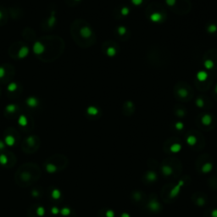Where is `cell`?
Listing matches in <instances>:
<instances>
[{
	"label": "cell",
	"mask_w": 217,
	"mask_h": 217,
	"mask_svg": "<svg viewBox=\"0 0 217 217\" xmlns=\"http://www.w3.org/2000/svg\"><path fill=\"white\" fill-rule=\"evenodd\" d=\"M70 33L76 44L82 48L92 47L96 43L97 36L91 25L82 19H77L70 26Z\"/></svg>",
	"instance_id": "cell-1"
},
{
	"label": "cell",
	"mask_w": 217,
	"mask_h": 217,
	"mask_svg": "<svg viewBox=\"0 0 217 217\" xmlns=\"http://www.w3.org/2000/svg\"><path fill=\"white\" fill-rule=\"evenodd\" d=\"M146 62L154 68H163L168 66L171 60V54L167 48L160 44H152L145 54Z\"/></svg>",
	"instance_id": "cell-2"
},
{
	"label": "cell",
	"mask_w": 217,
	"mask_h": 217,
	"mask_svg": "<svg viewBox=\"0 0 217 217\" xmlns=\"http://www.w3.org/2000/svg\"><path fill=\"white\" fill-rule=\"evenodd\" d=\"M40 170L34 164H26L18 170L15 175L16 183L21 187L31 185L40 176Z\"/></svg>",
	"instance_id": "cell-3"
},
{
	"label": "cell",
	"mask_w": 217,
	"mask_h": 217,
	"mask_svg": "<svg viewBox=\"0 0 217 217\" xmlns=\"http://www.w3.org/2000/svg\"><path fill=\"white\" fill-rule=\"evenodd\" d=\"M167 15L166 8L156 2L148 4L145 9V16L153 24H164L167 20Z\"/></svg>",
	"instance_id": "cell-4"
},
{
	"label": "cell",
	"mask_w": 217,
	"mask_h": 217,
	"mask_svg": "<svg viewBox=\"0 0 217 217\" xmlns=\"http://www.w3.org/2000/svg\"><path fill=\"white\" fill-rule=\"evenodd\" d=\"M173 97L180 103H187L193 99V87L188 82L180 81L173 86Z\"/></svg>",
	"instance_id": "cell-5"
},
{
	"label": "cell",
	"mask_w": 217,
	"mask_h": 217,
	"mask_svg": "<svg viewBox=\"0 0 217 217\" xmlns=\"http://www.w3.org/2000/svg\"><path fill=\"white\" fill-rule=\"evenodd\" d=\"M215 78V73L206 70H202L197 73L194 77L193 82L198 91L201 93H205L210 89L213 85Z\"/></svg>",
	"instance_id": "cell-6"
},
{
	"label": "cell",
	"mask_w": 217,
	"mask_h": 217,
	"mask_svg": "<svg viewBox=\"0 0 217 217\" xmlns=\"http://www.w3.org/2000/svg\"><path fill=\"white\" fill-rule=\"evenodd\" d=\"M165 2L170 10L179 16L188 14L193 9L190 0H165Z\"/></svg>",
	"instance_id": "cell-7"
},
{
	"label": "cell",
	"mask_w": 217,
	"mask_h": 217,
	"mask_svg": "<svg viewBox=\"0 0 217 217\" xmlns=\"http://www.w3.org/2000/svg\"><path fill=\"white\" fill-rule=\"evenodd\" d=\"M195 121L199 127L204 130H210L216 125V117L208 111H203L198 114Z\"/></svg>",
	"instance_id": "cell-8"
},
{
	"label": "cell",
	"mask_w": 217,
	"mask_h": 217,
	"mask_svg": "<svg viewBox=\"0 0 217 217\" xmlns=\"http://www.w3.org/2000/svg\"><path fill=\"white\" fill-rule=\"evenodd\" d=\"M202 62L204 70L215 72L217 70V48H210L204 52Z\"/></svg>",
	"instance_id": "cell-9"
},
{
	"label": "cell",
	"mask_w": 217,
	"mask_h": 217,
	"mask_svg": "<svg viewBox=\"0 0 217 217\" xmlns=\"http://www.w3.org/2000/svg\"><path fill=\"white\" fill-rule=\"evenodd\" d=\"M101 50L103 55H105L110 59H113L119 55L121 52V47L115 41L112 39H109L103 42L101 46Z\"/></svg>",
	"instance_id": "cell-10"
},
{
	"label": "cell",
	"mask_w": 217,
	"mask_h": 217,
	"mask_svg": "<svg viewBox=\"0 0 217 217\" xmlns=\"http://www.w3.org/2000/svg\"><path fill=\"white\" fill-rule=\"evenodd\" d=\"M113 34L120 41H128L131 38V31L124 25H118L113 30Z\"/></svg>",
	"instance_id": "cell-11"
},
{
	"label": "cell",
	"mask_w": 217,
	"mask_h": 217,
	"mask_svg": "<svg viewBox=\"0 0 217 217\" xmlns=\"http://www.w3.org/2000/svg\"><path fill=\"white\" fill-rule=\"evenodd\" d=\"M194 103L198 109L203 111H208L213 107V102L210 97L205 94H200L194 99Z\"/></svg>",
	"instance_id": "cell-12"
},
{
	"label": "cell",
	"mask_w": 217,
	"mask_h": 217,
	"mask_svg": "<svg viewBox=\"0 0 217 217\" xmlns=\"http://www.w3.org/2000/svg\"><path fill=\"white\" fill-rule=\"evenodd\" d=\"M131 14V9L127 5L120 4L115 8L114 10L112 11V16L115 20L121 21L127 18Z\"/></svg>",
	"instance_id": "cell-13"
},
{
	"label": "cell",
	"mask_w": 217,
	"mask_h": 217,
	"mask_svg": "<svg viewBox=\"0 0 217 217\" xmlns=\"http://www.w3.org/2000/svg\"><path fill=\"white\" fill-rule=\"evenodd\" d=\"M136 112V105L133 101L131 100H127L125 101L123 105H122V114L125 116H131L132 115H134Z\"/></svg>",
	"instance_id": "cell-14"
},
{
	"label": "cell",
	"mask_w": 217,
	"mask_h": 217,
	"mask_svg": "<svg viewBox=\"0 0 217 217\" xmlns=\"http://www.w3.org/2000/svg\"><path fill=\"white\" fill-rule=\"evenodd\" d=\"M173 114L179 119L185 118L187 115V109L182 104H176L173 107Z\"/></svg>",
	"instance_id": "cell-15"
},
{
	"label": "cell",
	"mask_w": 217,
	"mask_h": 217,
	"mask_svg": "<svg viewBox=\"0 0 217 217\" xmlns=\"http://www.w3.org/2000/svg\"><path fill=\"white\" fill-rule=\"evenodd\" d=\"M204 29L210 36L217 37V21H208L204 26Z\"/></svg>",
	"instance_id": "cell-16"
},
{
	"label": "cell",
	"mask_w": 217,
	"mask_h": 217,
	"mask_svg": "<svg viewBox=\"0 0 217 217\" xmlns=\"http://www.w3.org/2000/svg\"><path fill=\"white\" fill-rule=\"evenodd\" d=\"M86 114L90 118H99L102 115V111L100 110L99 107L92 105L86 109Z\"/></svg>",
	"instance_id": "cell-17"
},
{
	"label": "cell",
	"mask_w": 217,
	"mask_h": 217,
	"mask_svg": "<svg viewBox=\"0 0 217 217\" xmlns=\"http://www.w3.org/2000/svg\"><path fill=\"white\" fill-rule=\"evenodd\" d=\"M199 134L197 133V131H192L188 132L186 137L187 143L191 147L195 146L197 144V143L199 142Z\"/></svg>",
	"instance_id": "cell-18"
},
{
	"label": "cell",
	"mask_w": 217,
	"mask_h": 217,
	"mask_svg": "<svg viewBox=\"0 0 217 217\" xmlns=\"http://www.w3.org/2000/svg\"><path fill=\"white\" fill-rule=\"evenodd\" d=\"M129 1L131 4H132V5L137 6V7L147 6L149 2V0H129Z\"/></svg>",
	"instance_id": "cell-19"
},
{
	"label": "cell",
	"mask_w": 217,
	"mask_h": 217,
	"mask_svg": "<svg viewBox=\"0 0 217 217\" xmlns=\"http://www.w3.org/2000/svg\"><path fill=\"white\" fill-rule=\"evenodd\" d=\"M172 127L174 128V130H176L177 131H182L184 130L185 128V125L183 123V121H175L174 123L172 124Z\"/></svg>",
	"instance_id": "cell-20"
},
{
	"label": "cell",
	"mask_w": 217,
	"mask_h": 217,
	"mask_svg": "<svg viewBox=\"0 0 217 217\" xmlns=\"http://www.w3.org/2000/svg\"><path fill=\"white\" fill-rule=\"evenodd\" d=\"M148 207L152 211H158V210L159 209V204L155 200H152L151 202L148 203Z\"/></svg>",
	"instance_id": "cell-21"
},
{
	"label": "cell",
	"mask_w": 217,
	"mask_h": 217,
	"mask_svg": "<svg viewBox=\"0 0 217 217\" xmlns=\"http://www.w3.org/2000/svg\"><path fill=\"white\" fill-rule=\"evenodd\" d=\"M181 148H182V145L180 144L179 143H173V144H171L170 149L173 153H177L181 150Z\"/></svg>",
	"instance_id": "cell-22"
},
{
	"label": "cell",
	"mask_w": 217,
	"mask_h": 217,
	"mask_svg": "<svg viewBox=\"0 0 217 217\" xmlns=\"http://www.w3.org/2000/svg\"><path fill=\"white\" fill-rule=\"evenodd\" d=\"M212 168H213V165H212L211 163H206V164L203 166L202 171H203V173H208L210 172V171L212 170Z\"/></svg>",
	"instance_id": "cell-23"
},
{
	"label": "cell",
	"mask_w": 217,
	"mask_h": 217,
	"mask_svg": "<svg viewBox=\"0 0 217 217\" xmlns=\"http://www.w3.org/2000/svg\"><path fill=\"white\" fill-rule=\"evenodd\" d=\"M162 171L164 173V175L166 176H170L171 173H172V170L171 167H169L168 166H164L162 167Z\"/></svg>",
	"instance_id": "cell-24"
},
{
	"label": "cell",
	"mask_w": 217,
	"mask_h": 217,
	"mask_svg": "<svg viewBox=\"0 0 217 217\" xmlns=\"http://www.w3.org/2000/svg\"><path fill=\"white\" fill-rule=\"evenodd\" d=\"M147 179L148 180V181H150V182H154V181H155L156 180V178H157V176H156V174H155V172H152V171H149V172L147 174Z\"/></svg>",
	"instance_id": "cell-25"
},
{
	"label": "cell",
	"mask_w": 217,
	"mask_h": 217,
	"mask_svg": "<svg viewBox=\"0 0 217 217\" xmlns=\"http://www.w3.org/2000/svg\"><path fill=\"white\" fill-rule=\"evenodd\" d=\"M212 96H213L214 100H215L217 102V83L214 86L213 92H212Z\"/></svg>",
	"instance_id": "cell-26"
},
{
	"label": "cell",
	"mask_w": 217,
	"mask_h": 217,
	"mask_svg": "<svg viewBox=\"0 0 217 217\" xmlns=\"http://www.w3.org/2000/svg\"><path fill=\"white\" fill-rule=\"evenodd\" d=\"M106 215L107 217H114L115 216V214L114 212L112 211V210H108L106 213Z\"/></svg>",
	"instance_id": "cell-27"
},
{
	"label": "cell",
	"mask_w": 217,
	"mask_h": 217,
	"mask_svg": "<svg viewBox=\"0 0 217 217\" xmlns=\"http://www.w3.org/2000/svg\"><path fill=\"white\" fill-rule=\"evenodd\" d=\"M212 216L217 217V210H214L213 211H212Z\"/></svg>",
	"instance_id": "cell-28"
},
{
	"label": "cell",
	"mask_w": 217,
	"mask_h": 217,
	"mask_svg": "<svg viewBox=\"0 0 217 217\" xmlns=\"http://www.w3.org/2000/svg\"><path fill=\"white\" fill-rule=\"evenodd\" d=\"M81 0H71V4H77L79 3Z\"/></svg>",
	"instance_id": "cell-29"
},
{
	"label": "cell",
	"mask_w": 217,
	"mask_h": 217,
	"mask_svg": "<svg viewBox=\"0 0 217 217\" xmlns=\"http://www.w3.org/2000/svg\"><path fill=\"white\" fill-rule=\"evenodd\" d=\"M121 217H130V215H129L128 214H123V215H121Z\"/></svg>",
	"instance_id": "cell-30"
}]
</instances>
